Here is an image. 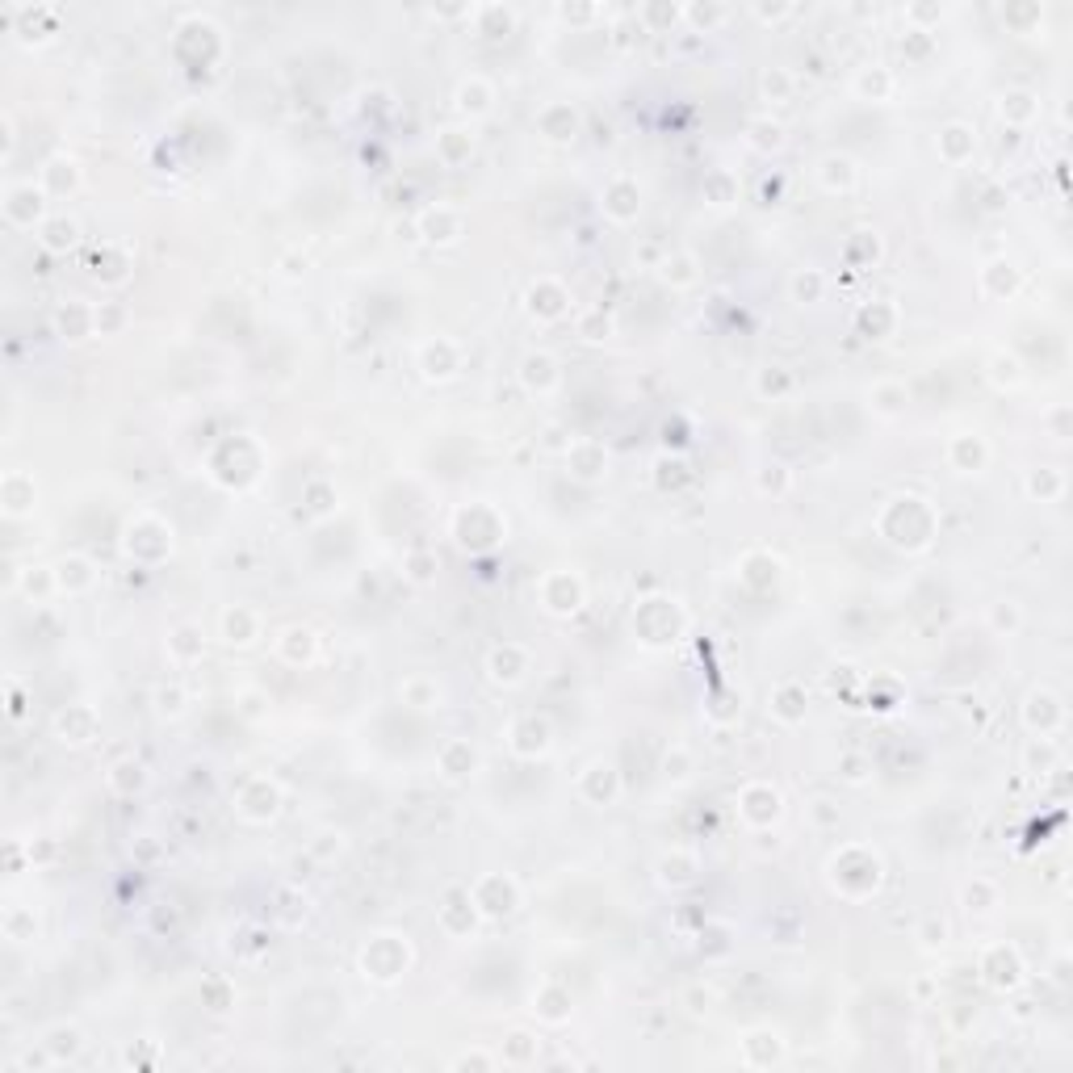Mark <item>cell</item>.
<instances>
[{
    "instance_id": "3957f363",
    "label": "cell",
    "mask_w": 1073,
    "mask_h": 1073,
    "mask_svg": "<svg viewBox=\"0 0 1073 1073\" xmlns=\"http://www.w3.org/2000/svg\"><path fill=\"white\" fill-rule=\"evenodd\" d=\"M536 126H541V134H546L549 143H571L574 134H579V113H574L571 105L554 101V105H546V110H541Z\"/></svg>"
},
{
    "instance_id": "484cf974",
    "label": "cell",
    "mask_w": 1073,
    "mask_h": 1073,
    "mask_svg": "<svg viewBox=\"0 0 1073 1073\" xmlns=\"http://www.w3.org/2000/svg\"><path fill=\"white\" fill-rule=\"evenodd\" d=\"M986 973H989L994 986H1019V973H1023V969H1019V960H1014V951L998 948V951H989Z\"/></svg>"
},
{
    "instance_id": "277c9868",
    "label": "cell",
    "mask_w": 1073,
    "mask_h": 1073,
    "mask_svg": "<svg viewBox=\"0 0 1073 1073\" xmlns=\"http://www.w3.org/2000/svg\"><path fill=\"white\" fill-rule=\"evenodd\" d=\"M541 596H546L549 612H574L583 604V587L574 583L571 574H549L546 587H541Z\"/></svg>"
},
{
    "instance_id": "5bb4252c",
    "label": "cell",
    "mask_w": 1073,
    "mask_h": 1073,
    "mask_svg": "<svg viewBox=\"0 0 1073 1073\" xmlns=\"http://www.w3.org/2000/svg\"><path fill=\"white\" fill-rule=\"evenodd\" d=\"M617 793H621V780H617V771H612L609 763H596V768L583 776V797H587V801L609 805Z\"/></svg>"
},
{
    "instance_id": "ac0fdd59",
    "label": "cell",
    "mask_w": 1073,
    "mask_h": 1073,
    "mask_svg": "<svg viewBox=\"0 0 1073 1073\" xmlns=\"http://www.w3.org/2000/svg\"><path fill=\"white\" fill-rule=\"evenodd\" d=\"M973 131L969 126H960V122H951L948 131L939 134V156L948 159V164H960V159H969L973 156Z\"/></svg>"
},
{
    "instance_id": "f35d334b",
    "label": "cell",
    "mask_w": 1073,
    "mask_h": 1073,
    "mask_svg": "<svg viewBox=\"0 0 1073 1073\" xmlns=\"http://www.w3.org/2000/svg\"><path fill=\"white\" fill-rule=\"evenodd\" d=\"M826 293V277L817 273V268H805V273H797L793 277V298L797 302H817Z\"/></svg>"
},
{
    "instance_id": "bcb514c9",
    "label": "cell",
    "mask_w": 1073,
    "mask_h": 1073,
    "mask_svg": "<svg viewBox=\"0 0 1073 1073\" xmlns=\"http://www.w3.org/2000/svg\"><path fill=\"white\" fill-rule=\"evenodd\" d=\"M122 323H126V311H122V306H113V302L97 306V331H101V336H113V331L122 328Z\"/></svg>"
},
{
    "instance_id": "2e32d148",
    "label": "cell",
    "mask_w": 1073,
    "mask_h": 1073,
    "mask_svg": "<svg viewBox=\"0 0 1073 1073\" xmlns=\"http://www.w3.org/2000/svg\"><path fill=\"white\" fill-rule=\"evenodd\" d=\"M76 185H80V168H76L72 159H50L47 168H42V189L47 194H55V197H63V194H72Z\"/></svg>"
},
{
    "instance_id": "8d00e7d4",
    "label": "cell",
    "mask_w": 1073,
    "mask_h": 1073,
    "mask_svg": "<svg viewBox=\"0 0 1073 1073\" xmlns=\"http://www.w3.org/2000/svg\"><path fill=\"white\" fill-rule=\"evenodd\" d=\"M759 93H763V101H776V105H784V101L793 97V76L784 72V68H768V72H763V80H759Z\"/></svg>"
},
{
    "instance_id": "8992f818",
    "label": "cell",
    "mask_w": 1073,
    "mask_h": 1073,
    "mask_svg": "<svg viewBox=\"0 0 1073 1073\" xmlns=\"http://www.w3.org/2000/svg\"><path fill=\"white\" fill-rule=\"evenodd\" d=\"M637 210H642V202H637L634 181H612L609 189H604V214H609V219L629 222V219H637Z\"/></svg>"
},
{
    "instance_id": "60d3db41",
    "label": "cell",
    "mask_w": 1073,
    "mask_h": 1073,
    "mask_svg": "<svg viewBox=\"0 0 1073 1073\" xmlns=\"http://www.w3.org/2000/svg\"><path fill=\"white\" fill-rule=\"evenodd\" d=\"M503 1061H508V1065L536 1061V1040L528 1036V1032H512V1036H508V1052H503Z\"/></svg>"
},
{
    "instance_id": "7a4b0ae2",
    "label": "cell",
    "mask_w": 1073,
    "mask_h": 1073,
    "mask_svg": "<svg viewBox=\"0 0 1073 1073\" xmlns=\"http://www.w3.org/2000/svg\"><path fill=\"white\" fill-rule=\"evenodd\" d=\"M470 902H474L482 915L503 918V915H512L516 910V885L512 880H503V877H482L474 885V893H470Z\"/></svg>"
},
{
    "instance_id": "816d5d0a",
    "label": "cell",
    "mask_w": 1073,
    "mask_h": 1073,
    "mask_svg": "<svg viewBox=\"0 0 1073 1073\" xmlns=\"http://www.w3.org/2000/svg\"><path fill=\"white\" fill-rule=\"evenodd\" d=\"M683 17L696 22V25H717V22L730 17V9H700V5H696V9H683Z\"/></svg>"
},
{
    "instance_id": "f907efd6",
    "label": "cell",
    "mask_w": 1073,
    "mask_h": 1073,
    "mask_svg": "<svg viewBox=\"0 0 1073 1073\" xmlns=\"http://www.w3.org/2000/svg\"><path fill=\"white\" fill-rule=\"evenodd\" d=\"M1032 110H1036V105H1032L1027 93H1011V97L1002 101V113H1011V118H1032Z\"/></svg>"
},
{
    "instance_id": "1f68e13d",
    "label": "cell",
    "mask_w": 1073,
    "mask_h": 1073,
    "mask_svg": "<svg viewBox=\"0 0 1073 1073\" xmlns=\"http://www.w3.org/2000/svg\"><path fill=\"white\" fill-rule=\"evenodd\" d=\"M604 465H609L604 449H596V445H574V453H571V470H574L579 478H600V474H604Z\"/></svg>"
},
{
    "instance_id": "6f0895ef",
    "label": "cell",
    "mask_w": 1073,
    "mask_h": 1073,
    "mask_svg": "<svg viewBox=\"0 0 1073 1073\" xmlns=\"http://www.w3.org/2000/svg\"><path fill=\"white\" fill-rule=\"evenodd\" d=\"M411 566H415L411 579H419V583H424V579H432V566H437V558H411Z\"/></svg>"
},
{
    "instance_id": "44dd1931",
    "label": "cell",
    "mask_w": 1073,
    "mask_h": 1073,
    "mask_svg": "<svg viewBox=\"0 0 1073 1073\" xmlns=\"http://www.w3.org/2000/svg\"><path fill=\"white\" fill-rule=\"evenodd\" d=\"M85 1049V1036H80V1027H50V1036H47V1052L55 1057V1065L59 1061H72L76 1052Z\"/></svg>"
},
{
    "instance_id": "4316f807",
    "label": "cell",
    "mask_w": 1073,
    "mask_h": 1073,
    "mask_svg": "<svg viewBox=\"0 0 1073 1073\" xmlns=\"http://www.w3.org/2000/svg\"><path fill=\"white\" fill-rule=\"evenodd\" d=\"M143 763H134V759H122V763H113L110 768V789L122 797H134L139 789H143Z\"/></svg>"
},
{
    "instance_id": "836d02e7",
    "label": "cell",
    "mask_w": 1073,
    "mask_h": 1073,
    "mask_svg": "<svg viewBox=\"0 0 1073 1073\" xmlns=\"http://www.w3.org/2000/svg\"><path fill=\"white\" fill-rule=\"evenodd\" d=\"M281 654L290 663H306L315 654V634H311V629H298V625L285 629V634H281Z\"/></svg>"
},
{
    "instance_id": "7c38bea8",
    "label": "cell",
    "mask_w": 1073,
    "mask_h": 1073,
    "mask_svg": "<svg viewBox=\"0 0 1073 1073\" xmlns=\"http://www.w3.org/2000/svg\"><path fill=\"white\" fill-rule=\"evenodd\" d=\"M55 323H59V331L68 340H85V336L97 331V311H88V306H80V302H68L59 315H55Z\"/></svg>"
},
{
    "instance_id": "74e56055",
    "label": "cell",
    "mask_w": 1073,
    "mask_h": 1073,
    "mask_svg": "<svg viewBox=\"0 0 1073 1073\" xmlns=\"http://www.w3.org/2000/svg\"><path fill=\"white\" fill-rule=\"evenodd\" d=\"M659 877H663V885H692L696 860H688V855H667L659 864Z\"/></svg>"
},
{
    "instance_id": "9a60e30c",
    "label": "cell",
    "mask_w": 1073,
    "mask_h": 1073,
    "mask_svg": "<svg viewBox=\"0 0 1073 1073\" xmlns=\"http://www.w3.org/2000/svg\"><path fill=\"white\" fill-rule=\"evenodd\" d=\"M55 730H59L63 743H88V738H93V708H88V705H72L68 713H59Z\"/></svg>"
},
{
    "instance_id": "b9f144b4",
    "label": "cell",
    "mask_w": 1073,
    "mask_h": 1073,
    "mask_svg": "<svg viewBox=\"0 0 1073 1073\" xmlns=\"http://www.w3.org/2000/svg\"><path fill=\"white\" fill-rule=\"evenodd\" d=\"M168 646H172V654H176L181 663H189V659H197V654H202V637H197L194 625H181V629L172 634Z\"/></svg>"
},
{
    "instance_id": "6da1fadb",
    "label": "cell",
    "mask_w": 1073,
    "mask_h": 1073,
    "mask_svg": "<svg viewBox=\"0 0 1073 1073\" xmlns=\"http://www.w3.org/2000/svg\"><path fill=\"white\" fill-rule=\"evenodd\" d=\"M5 219L13 227H42L47 222V189L42 185H13L5 194Z\"/></svg>"
},
{
    "instance_id": "4dcf8cb0",
    "label": "cell",
    "mask_w": 1073,
    "mask_h": 1073,
    "mask_svg": "<svg viewBox=\"0 0 1073 1073\" xmlns=\"http://www.w3.org/2000/svg\"><path fill=\"white\" fill-rule=\"evenodd\" d=\"M402 705H411V708L440 705V688L432 680H424V675H411V680L402 683Z\"/></svg>"
},
{
    "instance_id": "52a82bcc",
    "label": "cell",
    "mask_w": 1073,
    "mask_h": 1073,
    "mask_svg": "<svg viewBox=\"0 0 1073 1073\" xmlns=\"http://www.w3.org/2000/svg\"><path fill=\"white\" fill-rule=\"evenodd\" d=\"M239 814L252 817V822H265V817L277 814V789L268 780H252L239 797Z\"/></svg>"
},
{
    "instance_id": "680465c9",
    "label": "cell",
    "mask_w": 1073,
    "mask_h": 1073,
    "mask_svg": "<svg viewBox=\"0 0 1073 1073\" xmlns=\"http://www.w3.org/2000/svg\"><path fill=\"white\" fill-rule=\"evenodd\" d=\"M860 768H864V759H855V755L843 759V776H847V780H864V771Z\"/></svg>"
},
{
    "instance_id": "d6a6232c",
    "label": "cell",
    "mask_w": 1073,
    "mask_h": 1073,
    "mask_svg": "<svg viewBox=\"0 0 1073 1073\" xmlns=\"http://www.w3.org/2000/svg\"><path fill=\"white\" fill-rule=\"evenodd\" d=\"M17 587H22L30 600H47L50 591H59V579H55V571H42V566H30V571H22V579H17Z\"/></svg>"
},
{
    "instance_id": "30bf717a",
    "label": "cell",
    "mask_w": 1073,
    "mask_h": 1073,
    "mask_svg": "<svg viewBox=\"0 0 1073 1073\" xmlns=\"http://www.w3.org/2000/svg\"><path fill=\"white\" fill-rule=\"evenodd\" d=\"M771 717L784 721V726L805 721V688L801 683H780V688H776V696H771Z\"/></svg>"
},
{
    "instance_id": "681fc988",
    "label": "cell",
    "mask_w": 1073,
    "mask_h": 1073,
    "mask_svg": "<svg viewBox=\"0 0 1073 1073\" xmlns=\"http://www.w3.org/2000/svg\"><path fill=\"white\" fill-rule=\"evenodd\" d=\"M663 277L667 281H692V260L688 257H675V260H663Z\"/></svg>"
},
{
    "instance_id": "c3c4849f",
    "label": "cell",
    "mask_w": 1073,
    "mask_h": 1073,
    "mask_svg": "<svg viewBox=\"0 0 1073 1073\" xmlns=\"http://www.w3.org/2000/svg\"><path fill=\"white\" fill-rule=\"evenodd\" d=\"M989 621H994V629H1019V609L1014 604H994V612H989Z\"/></svg>"
},
{
    "instance_id": "d4e9b609",
    "label": "cell",
    "mask_w": 1073,
    "mask_h": 1073,
    "mask_svg": "<svg viewBox=\"0 0 1073 1073\" xmlns=\"http://www.w3.org/2000/svg\"><path fill=\"white\" fill-rule=\"evenodd\" d=\"M474 763H478V755H474V746L470 743H449L445 746V755H440V771H445L449 780H462Z\"/></svg>"
},
{
    "instance_id": "f1b7e54d",
    "label": "cell",
    "mask_w": 1073,
    "mask_h": 1073,
    "mask_svg": "<svg viewBox=\"0 0 1073 1073\" xmlns=\"http://www.w3.org/2000/svg\"><path fill=\"white\" fill-rule=\"evenodd\" d=\"M746 143L755 147V151H776V147L784 143V126L771 122V118H755V122L746 126Z\"/></svg>"
},
{
    "instance_id": "e0dca14e",
    "label": "cell",
    "mask_w": 1073,
    "mask_h": 1073,
    "mask_svg": "<svg viewBox=\"0 0 1073 1073\" xmlns=\"http://www.w3.org/2000/svg\"><path fill=\"white\" fill-rule=\"evenodd\" d=\"M520 382H525L528 391H549V386L558 382V365H554L546 353H528L525 365H520Z\"/></svg>"
},
{
    "instance_id": "9c48e42d",
    "label": "cell",
    "mask_w": 1073,
    "mask_h": 1073,
    "mask_svg": "<svg viewBox=\"0 0 1073 1073\" xmlns=\"http://www.w3.org/2000/svg\"><path fill=\"white\" fill-rule=\"evenodd\" d=\"M491 680L495 683H520L528 671V654L520 646H500L495 654H491Z\"/></svg>"
},
{
    "instance_id": "603a6c76",
    "label": "cell",
    "mask_w": 1073,
    "mask_h": 1073,
    "mask_svg": "<svg viewBox=\"0 0 1073 1073\" xmlns=\"http://www.w3.org/2000/svg\"><path fill=\"white\" fill-rule=\"evenodd\" d=\"M470 151H474V139L465 131H445L437 139V156L449 164V168H457V164H465L470 159Z\"/></svg>"
},
{
    "instance_id": "7bdbcfd3",
    "label": "cell",
    "mask_w": 1073,
    "mask_h": 1073,
    "mask_svg": "<svg viewBox=\"0 0 1073 1073\" xmlns=\"http://www.w3.org/2000/svg\"><path fill=\"white\" fill-rule=\"evenodd\" d=\"M902 402H906V391H902V386H893V382H885V386H877V391H872V407H877V411H885V415H897V411H902Z\"/></svg>"
},
{
    "instance_id": "9f6ffc18",
    "label": "cell",
    "mask_w": 1073,
    "mask_h": 1073,
    "mask_svg": "<svg viewBox=\"0 0 1073 1073\" xmlns=\"http://www.w3.org/2000/svg\"><path fill=\"white\" fill-rule=\"evenodd\" d=\"M943 935H948V927H943V923H927V927H923V943H927V948L943 943Z\"/></svg>"
},
{
    "instance_id": "8fae6325",
    "label": "cell",
    "mask_w": 1073,
    "mask_h": 1073,
    "mask_svg": "<svg viewBox=\"0 0 1073 1073\" xmlns=\"http://www.w3.org/2000/svg\"><path fill=\"white\" fill-rule=\"evenodd\" d=\"M76 235H80L76 219H68V214H55V219H47L42 227H38V244L47 248V252H68V248L76 244Z\"/></svg>"
},
{
    "instance_id": "83f0119b",
    "label": "cell",
    "mask_w": 1073,
    "mask_h": 1073,
    "mask_svg": "<svg viewBox=\"0 0 1073 1073\" xmlns=\"http://www.w3.org/2000/svg\"><path fill=\"white\" fill-rule=\"evenodd\" d=\"M1061 721V708H1057V700H1052L1049 692H1032V700H1027V726L1032 730H1052Z\"/></svg>"
},
{
    "instance_id": "d590c367",
    "label": "cell",
    "mask_w": 1073,
    "mask_h": 1073,
    "mask_svg": "<svg viewBox=\"0 0 1073 1073\" xmlns=\"http://www.w3.org/2000/svg\"><path fill=\"white\" fill-rule=\"evenodd\" d=\"M822 185L826 189H852L855 185V168L847 156H826L822 159Z\"/></svg>"
},
{
    "instance_id": "5b68a950",
    "label": "cell",
    "mask_w": 1073,
    "mask_h": 1073,
    "mask_svg": "<svg viewBox=\"0 0 1073 1073\" xmlns=\"http://www.w3.org/2000/svg\"><path fill=\"white\" fill-rule=\"evenodd\" d=\"M419 231H424L432 244H453V239H462V214L449 206L428 210L424 219H419Z\"/></svg>"
},
{
    "instance_id": "f6af8a7d",
    "label": "cell",
    "mask_w": 1073,
    "mask_h": 1073,
    "mask_svg": "<svg viewBox=\"0 0 1073 1073\" xmlns=\"http://www.w3.org/2000/svg\"><path fill=\"white\" fill-rule=\"evenodd\" d=\"M1027 491L1040 495V500H1057V495H1061V474H1049V470H1044V474H1032L1027 478Z\"/></svg>"
},
{
    "instance_id": "ba28073f",
    "label": "cell",
    "mask_w": 1073,
    "mask_h": 1073,
    "mask_svg": "<svg viewBox=\"0 0 1073 1073\" xmlns=\"http://www.w3.org/2000/svg\"><path fill=\"white\" fill-rule=\"evenodd\" d=\"M743 814H746V822L768 826V822H776V817H780V793H771V789H763V784L746 789V793H743Z\"/></svg>"
},
{
    "instance_id": "4fadbf2b",
    "label": "cell",
    "mask_w": 1073,
    "mask_h": 1073,
    "mask_svg": "<svg viewBox=\"0 0 1073 1073\" xmlns=\"http://www.w3.org/2000/svg\"><path fill=\"white\" fill-rule=\"evenodd\" d=\"M260 634V621L252 609H227L222 612V637L231 642V646H248L252 637Z\"/></svg>"
},
{
    "instance_id": "94428289",
    "label": "cell",
    "mask_w": 1073,
    "mask_h": 1073,
    "mask_svg": "<svg viewBox=\"0 0 1073 1073\" xmlns=\"http://www.w3.org/2000/svg\"><path fill=\"white\" fill-rule=\"evenodd\" d=\"M755 13H759V17H789L793 9H755Z\"/></svg>"
},
{
    "instance_id": "11a10c76",
    "label": "cell",
    "mask_w": 1073,
    "mask_h": 1073,
    "mask_svg": "<svg viewBox=\"0 0 1073 1073\" xmlns=\"http://www.w3.org/2000/svg\"><path fill=\"white\" fill-rule=\"evenodd\" d=\"M470 1065H474V1069H495V1057H487V1052H465V1057L453 1061V1069H470Z\"/></svg>"
},
{
    "instance_id": "7402d4cb",
    "label": "cell",
    "mask_w": 1073,
    "mask_h": 1073,
    "mask_svg": "<svg viewBox=\"0 0 1073 1073\" xmlns=\"http://www.w3.org/2000/svg\"><path fill=\"white\" fill-rule=\"evenodd\" d=\"M893 323H897V311L885 306V302H872V306L860 311V328L868 331V340H885V336L893 331Z\"/></svg>"
},
{
    "instance_id": "ee69618b",
    "label": "cell",
    "mask_w": 1073,
    "mask_h": 1073,
    "mask_svg": "<svg viewBox=\"0 0 1073 1073\" xmlns=\"http://www.w3.org/2000/svg\"><path fill=\"white\" fill-rule=\"evenodd\" d=\"M759 491H763V495H768V491L771 495H784V491H789V470H784V465H763V470H759Z\"/></svg>"
},
{
    "instance_id": "e575fe53",
    "label": "cell",
    "mask_w": 1073,
    "mask_h": 1073,
    "mask_svg": "<svg viewBox=\"0 0 1073 1073\" xmlns=\"http://www.w3.org/2000/svg\"><path fill=\"white\" fill-rule=\"evenodd\" d=\"M536 1014H541L546 1023L571 1019V994H562V989H541V994H536Z\"/></svg>"
},
{
    "instance_id": "7dc6e473",
    "label": "cell",
    "mask_w": 1073,
    "mask_h": 1073,
    "mask_svg": "<svg viewBox=\"0 0 1073 1073\" xmlns=\"http://www.w3.org/2000/svg\"><path fill=\"white\" fill-rule=\"evenodd\" d=\"M964 902H969V910L986 915L989 906H994V889H989L986 880H977V885H969V889H964Z\"/></svg>"
},
{
    "instance_id": "d6986e66",
    "label": "cell",
    "mask_w": 1073,
    "mask_h": 1073,
    "mask_svg": "<svg viewBox=\"0 0 1073 1073\" xmlns=\"http://www.w3.org/2000/svg\"><path fill=\"white\" fill-rule=\"evenodd\" d=\"M491 101H495V93H491L487 80H465L462 88H457V110L470 113V118H482V113H491Z\"/></svg>"
},
{
    "instance_id": "91938a15",
    "label": "cell",
    "mask_w": 1073,
    "mask_h": 1073,
    "mask_svg": "<svg viewBox=\"0 0 1073 1073\" xmlns=\"http://www.w3.org/2000/svg\"><path fill=\"white\" fill-rule=\"evenodd\" d=\"M642 17H654V22H680L683 13L680 9H663L659 5V9H642Z\"/></svg>"
},
{
    "instance_id": "cb8c5ba5",
    "label": "cell",
    "mask_w": 1073,
    "mask_h": 1073,
    "mask_svg": "<svg viewBox=\"0 0 1073 1073\" xmlns=\"http://www.w3.org/2000/svg\"><path fill=\"white\" fill-rule=\"evenodd\" d=\"M55 579H59V591H85L93 587V566L85 558H63L55 566Z\"/></svg>"
},
{
    "instance_id": "f546056e",
    "label": "cell",
    "mask_w": 1073,
    "mask_h": 1073,
    "mask_svg": "<svg viewBox=\"0 0 1073 1073\" xmlns=\"http://www.w3.org/2000/svg\"><path fill=\"white\" fill-rule=\"evenodd\" d=\"M855 93L868 101H885L893 93V76L885 68H868V72L855 76Z\"/></svg>"
},
{
    "instance_id": "ffe728a7",
    "label": "cell",
    "mask_w": 1073,
    "mask_h": 1073,
    "mask_svg": "<svg viewBox=\"0 0 1073 1073\" xmlns=\"http://www.w3.org/2000/svg\"><path fill=\"white\" fill-rule=\"evenodd\" d=\"M528 311H533L536 319H558L562 311H566V293H562L554 281H541V285H533V293H528Z\"/></svg>"
},
{
    "instance_id": "ab89813d",
    "label": "cell",
    "mask_w": 1073,
    "mask_h": 1073,
    "mask_svg": "<svg viewBox=\"0 0 1073 1073\" xmlns=\"http://www.w3.org/2000/svg\"><path fill=\"white\" fill-rule=\"evenodd\" d=\"M951 462L960 465V470H977V465L986 462V445L973 437H960L956 445H951Z\"/></svg>"
},
{
    "instance_id": "f5cc1de1",
    "label": "cell",
    "mask_w": 1073,
    "mask_h": 1073,
    "mask_svg": "<svg viewBox=\"0 0 1073 1073\" xmlns=\"http://www.w3.org/2000/svg\"><path fill=\"white\" fill-rule=\"evenodd\" d=\"M156 700H159V713H172V717H176V713H181V708H185V705H181V700H185V696H181V688H159V696H156Z\"/></svg>"
},
{
    "instance_id": "db71d44e",
    "label": "cell",
    "mask_w": 1073,
    "mask_h": 1073,
    "mask_svg": "<svg viewBox=\"0 0 1073 1073\" xmlns=\"http://www.w3.org/2000/svg\"><path fill=\"white\" fill-rule=\"evenodd\" d=\"M708 185H713V206H730V202H734L730 176H726V172H717V176H713V181H708Z\"/></svg>"
}]
</instances>
